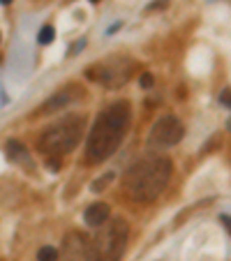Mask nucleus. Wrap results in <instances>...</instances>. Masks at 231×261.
Returning <instances> with one entry per match:
<instances>
[{
    "label": "nucleus",
    "mask_w": 231,
    "mask_h": 261,
    "mask_svg": "<svg viewBox=\"0 0 231 261\" xmlns=\"http://www.w3.org/2000/svg\"><path fill=\"white\" fill-rule=\"evenodd\" d=\"M130 118H132V109L127 102H113L111 107H106L97 116L93 130H90L86 158L90 162H104L106 158H111L125 139Z\"/></svg>",
    "instance_id": "obj_1"
},
{
    "label": "nucleus",
    "mask_w": 231,
    "mask_h": 261,
    "mask_svg": "<svg viewBox=\"0 0 231 261\" xmlns=\"http://www.w3.org/2000/svg\"><path fill=\"white\" fill-rule=\"evenodd\" d=\"M171 178V162L162 155H148L139 160L123 178V187L130 199L150 203L164 192Z\"/></svg>",
    "instance_id": "obj_2"
},
{
    "label": "nucleus",
    "mask_w": 231,
    "mask_h": 261,
    "mask_svg": "<svg viewBox=\"0 0 231 261\" xmlns=\"http://www.w3.org/2000/svg\"><path fill=\"white\" fill-rule=\"evenodd\" d=\"M86 132V118L83 116H67L58 120L55 125L46 127L37 141V148L46 155H65L74 150Z\"/></svg>",
    "instance_id": "obj_3"
},
{
    "label": "nucleus",
    "mask_w": 231,
    "mask_h": 261,
    "mask_svg": "<svg viewBox=\"0 0 231 261\" xmlns=\"http://www.w3.org/2000/svg\"><path fill=\"white\" fill-rule=\"evenodd\" d=\"M127 236H130V229L125 220H113L111 224H104L90 243L95 261H121L127 247Z\"/></svg>",
    "instance_id": "obj_4"
},
{
    "label": "nucleus",
    "mask_w": 231,
    "mask_h": 261,
    "mask_svg": "<svg viewBox=\"0 0 231 261\" xmlns=\"http://www.w3.org/2000/svg\"><path fill=\"white\" fill-rule=\"evenodd\" d=\"M132 70H134V63H130L127 58H109L104 63L93 65L86 74H88V79L99 81L106 88H121L130 79V72Z\"/></svg>",
    "instance_id": "obj_5"
},
{
    "label": "nucleus",
    "mask_w": 231,
    "mask_h": 261,
    "mask_svg": "<svg viewBox=\"0 0 231 261\" xmlns=\"http://www.w3.org/2000/svg\"><path fill=\"white\" fill-rule=\"evenodd\" d=\"M183 134H185V130L176 116H162L150 130V141L160 143V146H174L183 139Z\"/></svg>",
    "instance_id": "obj_6"
},
{
    "label": "nucleus",
    "mask_w": 231,
    "mask_h": 261,
    "mask_svg": "<svg viewBox=\"0 0 231 261\" xmlns=\"http://www.w3.org/2000/svg\"><path fill=\"white\" fill-rule=\"evenodd\" d=\"M58 261H95L90 240L79 231H72L65 236L63 252H58Z\"/></svg>",
    "instance_id": "obj_7"
},
{
    "label": "nucleus",
    "mask_w": 231,
    "mask_h": 261,
    "mask_svg": "<svg viewBox=\"0 0 231 261\" xmlns=\"http://www.w3.org/2000/svg\"><path fill=\"white\" fill-rule=\"evenodd\" d=\"M111 218V208L106 206V203H93V206L86 208V213H83V220H86V224L88 227H104L106 222H109Z\"/></svg>",
    "instance_id": "obj_8"
},
{
    "label": "nucleus",
    "mask_w": 231,
    "mask_h": 261,
    "mask_svg": "<svg viewBox=\"0 0 231 261\" xmlns=\"http://www.w3.org/2000/svg\"><path fill=\"white\" fill-rule=\"evenodd\" d=\"M74 93H81L79 88H67V90H63V93H58V95H53V97L49 99V102L44 104V114H51V111H58V109H63L65 104H70V102H74V99L79 97V95H74Z\"/></svg>",
    "instance_id": "obj_9"
},
{
    "label": "nucleus",
    "mask_w": 231,
    "mask_h": 261,
    "mask_svg": "<svg viewBox=\"0 0 231 261\" xmlns=\"http://www.w3.org/2000/svg\"><path fill=\"white\" fill-rule=\"evenodd\" d=\"M7 158L12 160V162H23V164H28L30 167V158H28V150H26V146H23L21 141H7Z\"/></svg>",
    "instance_id": "obj_10"
},
{
    "label": "nucleus",
    "mask_w": 231,
    "mask_h": 261,
    "mask_svg": "<svg viewBox=\"0 0 231 261\" xmlns=\"http://www.w3.org/2000/svg\"><path fill=\"white\" fill-rule=\"evenodd\" d=\"M37 261H58V250L51 247V245H44L37 250Z\"/></svg>",
    "instance_id": "obj_11"
},
{
    "label": "nucleus",
    "mask_w": 231,
    "mask_h": 261,
    "mask_svg": "<svg viewBox=\"0 0 231 261\" xmlns=\"http://www.w3.org/2000/svg\"><path fill=\"white\" fill-rule=\"evenodd\" d=\"M55 39V30H53V26H42V30H39V35H37V42L39 44H51Z\"/></svg>",
    "instance_id": "obj_12"
},
{
    "label": "nucleus",
    "mask_w": 231,
    "mask_h": 261,
    "mask_svg": "<svg viewBox=\"0 0 231 261\" xmlns=\"http://www.w3.org/2000/svg\"><path fill=\"white\" fill-rule=\"evenodd\" d=\"M113 178H116L113 174H104V176H102V178H97V180H95L90 190H93V192H102L106 185H109V183H113Z\"/></svg>",
    "instance_id": "obj_13"
},
{
    "label": "nucleus",
    "mask_w": 231,
    "mask_h": 261,
    "mask_svg": "<svg viewBox=\"0 0 231 261\" xmlns=\"http://www.w3.org/2000/svg\"><path fill=\"white\" fill-rule=\"evenodd\" d=\"M139 83H141V88H153V83H155L153 74H141V79H139Z\"/></svg>",
    "instance_id": "obj_14"
},
{
    "label": "nucleus",
    "mask_w": 231,
    "mask_h": 261,
    "mask_svg": "<svg viewBox=\"0 0 231 261\" xmlns=\"http://www.w3.org/2000/svg\"><path fill=\"white\" fill-rule=\"evenodd\" d=\"M169 5V0H155L153 5L146 7V12H155V10H164V7Z\"/></svg>",
    "instance_id": "obj_15"
},
{
    "label": "nucleus",
    "mask_w": 231,
    "mask_h": 261,
    "mask_svg": "<svg viewBox=\"0 0 231 261\" xmlns=\"http://www.w3.org/2000/svg\"><path fill=\"white\" fill-rule=\"evenodd\" d=\"M220 104H224V107H231V90H229V88L220 93Z\"/></svg>",
    "instance_id": "obj_16"
},
{
    "label": "nucleus",
    "mask_w": 231,
    "mask_h": 261,
    "mask_svg": "<svg viewBox=\"0 0 231 261\" xmlns=\"http://www.w3.org/2000/svg\"><path fill=\"white\" fill-rule=\"evenodd\" d=\"M46 164H49V171H61V160H58V158H55V160L51 158Z\"/></svg>",
    "instance_id": "obj_17"
},
{
    "label": "nucleus",
    "mask_w": 231,
    "mask_h": 261,
    "mask_svg": "<svg viewBox=\"0 0 231 261\" xmlns=\"http://www.w3.org/2000/svg\"><path fill=\"white\" fill-rule=\"evenodd\" d=\"M220 222L224 224V229L231 234V215H220Z\"/></svg>",
    "instance_id": "obj_18"
},
{
    "label": "nucleus",
    "mask_w": 231,
    "mask_h": 261,
    "mask_svg": "<svg viewBox=\"0 0 231 261\" xmlns=\"http://www.w3.org/2000/svg\"><path fill=\"white\" fill-rule=\"evenodd\" d=\"M12 0H0V5H10Z\"/></svg>",
    "instance_id": "obj_19"
},
{
    "label": "nucleus",
    "mask_w": 231,
    "mask_h": 261,
    "mask_svg": "<svg viewBox=\"0 0 231 261\" xmlns=\"http://www.w3.org/2000/svg\"><path fill=\"white\" fill-rule=\"evenodd\" d=\"M90 3H99V0H90Z\"/></svg>",
    "instance_id": "obj_20"
},
{
    "label": "nucleus",
    "mask_w": 231,
    "mask_h": 261,
    "mask_svg": "<svg viewBox=\"0 0 231 261\" xmlns=\"http://www.w3.org/2000/svg\"><path fill=\"white\" fill-rule=\"evenodd\" d=\"M0 63H3V58H0Z\"/></svg>",
    "instance_id": "obj_21"
},
{
    "label": "nucleus",
    "mask_w": 231,
    "mask_h": 261,
    "mask_svg": "<svg viewBox=\"0 0 231 261\" xmlns=\"http://www.w3.org/2000/svg\"><path fill=\"white\" fill-rule=\"evenodd\" d=\"M0 39H3V37H0Z\"/></svg>",
    "instance_id": "obj_22"
}]
</instances>
